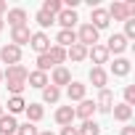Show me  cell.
Returning a JSON list of instances; mask_svg holds the SVG:
<instances>
[{
	"instance_id": "8d00e7d4",
	"label": "cell",
	"mask_w": 135,
	"mask_h": 135,
	"mask_svg": "<svg viewBox=\"0 0 135 135\" xmlns=\"http://www.w3.org/2000/svg\"><path fill=\"white\" fill-rule=\"evenodd\" d=\"M119 135H135V127H132V124H124V127H122V132H119Z\"/></svg>"
},
{
	"instance_id": "3957f363",
	"label": "cell",
	"mask_w": 135,
	"mask_h": 135,
	"mask_svg": "<svg viewBox=\"0 0 135 135\" xmlns=\"http://www.w3.org/2000/svg\"><path fill=\"white\" fill-rule=\"evenodd\" d=\"M0 61H3V64H8V66L21 64V48H16V45L6 42L3 48H0Z\"/></svg>"
},
{
	"instance_id": "74e56055",
	"label": "cell",
	"mask_w": 135,
	"mask_h": 135,
	"mask_svg": "<svg viewBox=\"0 0 135 135\" xmlns=\"http://www.w3.org/2000/svg\"><path fill=\"white\" fill-rule=\"evenodd\" d=\"M8 13V3H6V0H0V16H6Z\"/></svg>"
},
{
	"instance_id": "ac0fdd59",
	"label": "cell",
	"mask_w": 135,
	"mask_h": 135,
	"mask_svg": "<svg viewBox=\"0 0 135 135\" xmlns=\"http://www.w3.org/2000/svg\"><path fill=\"white\" fill-rule=\"evenodd\" d=\"M77 42V32L74 29H58V35H56V45L58 48H72Z\"/></svg>"
},
{
	"instance_id": "1f68e13d",
	"label": "cell",
	"mask_w": 135,
	"mask_h": 135,
	"mask_svg": "<svg viewBox=\"0 0 135 135\" xmlns=\"http://www.w3.org/2000/svg\"><path fill=\"white\" fill-rule=\"evenodd\" d=\"M37 132H40V130H37L32 122H24V124L16 127V135H37Z\"/></svg>"
},
{
	"instance_id": "e575fe53",
	"label": "cell",
	"mask_w": 135,
	"mask_h": 135,
	"mask_svg": "<svg viewBox=\"0 0 135 135\" xmlns=\"http://www.w3.org/2000/svg\"><path fill=\"white\" fill-rule=\"evenodd\" d=\"M124 103H127L130 109L135 106V85H127V88H124Z\"/></svg>"
},
{
	"instance_id": "4dcf8cb0",
	"label": "cell",
	"mask_w": 135,
	"mask_h": 135,
	"mask_svg": "<svg viewBox=\"0 0 135 135\" xmlns=\"http://www.w3.org/2000/svg\"><path fill=\"white\" fill-rule=\"evenodd\" d=\"M35 21L40 24V29H48L50 24H56V16H50V13H45V11H37V13H35Z\"/></svg>"
},
{
	"instance_id": "ba28073f",
	"label": "cell",
	"mask_w": 135,
	"mask_h": 135,
	"mask_svg": "<svg viewBox=\"0 0 135 135\" xmlns=\"http://www.w3.org/2000/svg\"><path fill=\"white\" fill-rule=\"evenodd\" d=\"M53 119H56V124H61V127H69V124H74V106H58L56 109V114H53Z\"/></svg>"
},
{
	"instance_id": "8992f818",
	"label": "cell",
	"mask_w": 135,
	"mask_h": 135,
	"mask_svg": "<svg viewBox=\"0 0 135 135\" xmlns=\"http://www.w3.org/2000/svg\"><path fill=\"white\" fill-rule=\"evenodd\" d=\"M106 13H109V19H114V21H127V19H130V11H127V3H124V0H114V3L106 8Z\"/></svg>"
},
{
	"instance_id": "d4e9b609",
	"label": "cell",
	"mask_w": 135,
	"mask_h": 135,
	"mask_svg": "<svg viewBox=\"0 0 135 135\" xmlns=\"http://www.w3.org/2000/svg\"><path fill=\"white\" fill-rule=\"evenodd\" d=\"M24 109H27V101H24L21 95H11V98H8V114H11V117L21 114Z\"/></svg>"
},
{
	"instance_id": "ffe728a7",
	"label": "cell",
	"mask_w": 135,
	"mask_h": 135,
	"mask_svg": "<svg viewBox=\"0 0 135 135\" xmlns=\"http://www.w3.org/2000/svg\"><path fill=\"white\" fill-rule=\"evenodd\" d=\"M111 114H114V119H117V122H122V124H127V122L132 119V109H130L127 103H114Z\"/></svg>"
},
{
	"instance_id": "4316f807",
	"label": "cell",
	"mask_w": 135,
	"mask_h": 135,
	"mask_svg": "<svg viewBox=\"0 0 135 135\" xmlns=\"http://www.w3.org/2000/svg\"><path fill=\"white\" fill-rule=\"evenodd\" d=\"M42 101H45V103H58V101H61V90L48 82V85L42 88Z\"/></svg>"
},
{
	"instance_id": "f546056e",
	"label": "cell",
	"mask_w": 135,
	"mask_h": 135,
	"mask_svg": "<svg viewBox=\"0 0 135 135\" xmlns=\"http://www.w3.org/2000/svg\"><path fill=\"white\" fill-rule=\"evenodd\" d=\"M50 69H56V64L50 61L48 53H40V56H37V72H45V74H48Z\"/></svg>"
},
{
	"instance_id": "b9f144b4",
	"label": "cell",
	"mask_w": 135,
	"mask_h": 135,
	"mask_svg": "<svg viewBox=\"0 0 135 135\" xmlns=\"http://www.w3.org/2000/svg\"><path fill=\"white\" fill-rule=\"evenodd\" d=\"M0 82H3V72H0Z\"/></svg>"
},
{
	"instance_id": "4fadbf2b",
	"label": "cell",
	"mask_w": 135,
	"mask_h": 135,
	"mask_svg": "<svg viewBox=\"0 0 135 135\" xmlns=\"http://www.w3.org/2000/svg\"><path fill=\"white\" fill-rule=\"evenodd\" d=\"M93 114H95V101H90V98H82L80 106H74V117H80L82 122L93 119Z\"/></svg>"
},
{
	"instance_id": "83f0119b",
	"label": "cell",
	"mask_w": 135,
	"mask_h": 135,
	"mask_svg": "<svg viewBox=\"0 0 135 135\" xmlns=\"http://www.w3.org/2000/svg\"><path fill=\"white\" fill-rule=\"evenodd\" d=\"M40 11H45V13H50V16H58V13L64 11V3H61V0H45Z\"/></svg>"
},
{
	"instance_id": "6da1fadb",
	"label": "cell",
	"mask_w": 135,
	"mask_h": 135,
	"mask_svg": "<svg viewBox=\"0 0 135 135\" xmlns=\"http://www.w3.org/2000/svg\"><path fill=\"white\" fill-rule=\"evenodd\" d=\"M77 42L85 45V48L98 45V29L90 27V24H80V29H77Z\"/></svg>"
},
{
	"instance_id": "5b68a950",
	"label": "cell",
	"mask_w": 135,
	"mask_h": 135,
	"mask_svg": "<svg viewBox=\"0 0 135 135\" xmlns=\"http://www.w3.org/2000/svg\"><path fill=\"white\" fill-rule=\"evenodd\" d=\"M88 24L95 27V29L101 32V29H106V27L111 24V19H109L106 8H98V6H95V8H90V21H88Z\"/></svg>"
},
{
	"instance_id": "e0dca14e",
	"label": "cell",
	"mask_w": 135,
	"mask_h": 135,
	"mask_svg": "<svg viewBox=\"0 0 135 135\" xmlns=\"http://www.w3.org/2000/svg\"><path fill=\"white\" fill-rule=\"evenodd\" d=\"M77 21H80V19H77V11H69V8H64V11L56 16V24H61V29H74Z\"/></svg>"
},
{
	"instance_id": "f35d334b",
	"label": "cell",
	"mask_w": 135,
	"mask_h": 135,
	"mask_svg": "<svg viewBox=\"0 0 135 135\" xmlns=\"http://www.w3.org/2000/svg\"><path fill=\"white\" fill-rule=\"evenodd\" d=\"M37 135H56V132H50V130H42V132H37Z\"/></svg>"
},
{
	"instance_id": "d590c367",
	"label": "cell",
	"mask_w": 135,
	"mask_h": 135,
	"mask_svg": "<svg viewBox=\"0 0 135 135\" xmlns=\"http://www.w3.org/2000/svg\"><path fill=\"white\" fill-rule=\"evenodd\" d=\"M61 135H80V130L74 124H69V127H61Z\"/></svg>"
},
{
	"instance_id": "484cf974",
	"label": "cell",
	"mask_w": 135,
	"mask_h": 135,
	"mask_svg": "<svg viewBox=\"0 0 135 135\" xmlns=\"http://www.w3.org/2000/svg\"><path fill=\"white\" fill-rule=\"evenodd\" d=\"M48 56H50V61H53L56 66H64V61H66V48L50 45V48H48Z\"/></svg>"
},
{
	"instance_id": "836d02e7",
	"label": "cell",
	"mask_w": 135,
	"mask_h": 135,
	"mask_svg": "<svg viewBox=\"0 0 135 135\" xmlns=\"http://www.w3.org/2000/svg\"><path fill=\"white\" fill-rule=\"evenodd\" d=\"M124 40H135V19L124 21Z\"/></svg>"
},
{
	"instance_id": "7c38bea8",
	"label": "cell",
	"mask_w": 135,
	"mask_h": 135,
	"mask_svg": "<svg viewBox=\"0 0 135 135\" xmlns=\"http://www.w3.org/2000/svg\"><path fill=\"white\" fill-rule=\"evenodd\" d=\"M103 48L109 50V56H111V53H114V56H122V53L127 50V40H124V35H111Z\"/></svg>"
},
{
	"instance_id": "f1b7e54d",
	"label": "cell",
	"mask_w": 135,
	"mask_h": 135,
	"mask_svg": "<svg viewBox=\"0 0 135 135\" xmlns=\"http://www.w3.org/2000/svg\"><path fill=\"white\" fill-rule=\"evenodd\" d=\"M77 130H80V135H101V124L93 122V119L82 122V127H77Z\"/></svg>"
},
{
	"instance_id": "5bb4252c",
	"label": "cell",
	"mask_w": 135,
	"mask_h": 135,
	"mask_svg": "<svg viewBox=\"0 0 135 135\" xmlns=\"http://www.w3.org/2000/svg\"><path fill=\"white\" fill-rule=\"evenodd\" d=\"M88 58L95 64V66H103V64H109V50L103 48V45H93V48H88Z\"/></svg>"
},
{
	"instance_id": "d6986e66",
	"label": "cell",
	"mask_w": 135,
	"mask_h": 135,
	"mask_svg": "<svg viewBox=\"0 0 135 135\" xmlns=\"http://www.w3.org/2000/svg\"><path fill=\"white\" fill-rule=\"evenodd\" d=\"M24 114H27V122H32V124H37L42 117H45V109H42V103H27V109H24Z\"/></svg>"
},
{
	"instance_id": "ab89813d",
	"label": "cell",
	"mask_w": 135,
	"mask_h": 135,
	"mask_svg": "<svg viewBox=\"0 0 135 135\" xmlns=\"http://www.w3.org/2000/svg\"><path fill=\"white\" fill-rule=\"evenodd\" d=\"M3 27H6V21H3V16H0V32H3Z\"/></svg>"
},
{
	"instance_id": "44dd1931",
	"label": "cell",
	"mask_w": 135,
	"mask_h": 135,
	"mask_svg": "<svg viewBox=\"0 0 135 135\" xmlns=\"http://www.w3.org/2000/svg\"><path fill=\"white\" fill-rule=\"evenodd\" d=\"M130 69H132V64H130L127 58H122V56L114 58V64H111V74H114V77H127Z\"/></svg>"
},
{
	"instance_id": "30bf717a",
	"label": "cell",
	"mask_w": 135,
	"mask_h": 135,
	"mask_svg": "<svg viewBox=\"0 0 135 135\" xmlns=\"http://www.w3.org/2000/svg\"><path fill=\"white\" fill-rule=\"evenodd\" d=\"M27 74H29L27 66L13 64V66H8V69L3 72V80H11V82H27Z\"/></svg>"
},
{
	"instance_id": "60d3db41",
	"label": "cell",
	"mask_w": 135,
	"mask_h": 135,
	"mask_svg": "<svg viewBox=\"0 0 135 135\" xmlns=\"http://www.w3.org/2000/svg\"><path fill=\"white\" fill-rule=\"evenodd\" d=\"M3 114H6V109H3V103H0V117H3Z\"/></svg>"
},
{
	"instance_id": "52a82bcc",
	"label": "cell",
	"mask_w": 135,
	"mask_h": 135,
	"mask_svg": "<svg viewBox=\"0 0 135 135\" xmlns=\"http://www.w3.org/2000/svg\"><path fill=\"white\" fill-rule=\"evenodd\" d=\"M29 48L40 56V53H48V48H50V37L45 35V32H32V37H29Z\"/></svg>"
},
{
	"instance_id": "2e32d148",
	"label": "cell",
	"mask_w": 135,
	"mask_h": 135,
	"mask_svg": "<svg viewBox=\"0 0 135 135\" xmlns=\"http://www.w3.org/2000/svg\"><path fill=\"white\" fill-rule=\"evenodd\" d=\"M29 37H32L29 24H27V27H16V29H11V45H16V48L27 45V42H29Z\"/></svg>"
},
{
	"instance_id": "9c48e42d",
	"label": "cell",
	"mask_w": 135,
	"mask_h": 135,
	"mask_svg": "<svg viewBox=\"0 0 135 135\" xmlns=\"http://www.w3.org/2000/svg\"><path fill=\"white\" fill-rule=\"evenodd\" d=\"M27 11L24 8H8V13H6V19L3 21H8L11 24V29H16V27H27Z\"/></svg>"
},
{
	"instance_id": "277c9868",
	"label": "cell",
	"mask_w": 135,
	"mask_h": 135,
	"mask_svg": "<svg viewBox=\"0 0 135 135\" xmlns=\"http://www.w3.org/2000/svg\"><path fill=\"white\" fill-rule=\"evenodd\" d=\"M48 82L61 90V85H69V82H72V72L66 69V66H56V69L50 72V77H48Z\"/></svg>"
},
{
	"instance_id": "cb8c5ba5",
	"label": "cell",
	"mask_w": 135,
	"mask_h": 135,
	"mask_svg": "<svg viewBox=\"0 0 135 135\" xmlns=\"http://www.w3.org/2000/svg\"><path fill=\"white\" fill-rule=\"evenodd\" d=\"M27 82H29V88H37V90H42V88L48 85V74L35 69V72H29V74H27Z\"/></svg>"
},
{
	"instance_id": "603a6c76",
	"label": "cell",
	"mask_w": 135,
	"mask_h": 135,
	"mask_svg": "<svg viewBox=\"0 0 135 135\" xmlns=\"http://www.w3.org/2000/svg\"><path fill=\"white\" fill-rule=\"evenodd\" d=\"M66 58L74 61V64H80V61H85V58H88V48H85V45H80V42H74L72 48H66Z\"/></svg>"
},
{
	"instance_id": "7402d4cb",
	"label": "cell",
	"mask_w": 135,
	"mask_h": 135,
	"mask_svg": "<svg viewBox=\"0 0 135 135\" xmlns=\"http://www.w3.org/2000/svg\"><path fill=\"white\" fill-rule=\"evenodd\" d=\"M16 127H19L16 117H11V114L0 117V135H16Z\"/></svg>"
},
{
	"instance_id": "9a60e30c",
	"label": "cell",
	"mask_w": 135,
	"mask_h": 135,
	"mask_svg": "<svg viewBox=\"0 0 135 135\" xmlns=\"http://www.w3.org/2000/svg\"><path fill=\"white\" fill-rule=\"evenodd\" d=\"M85 93H88V85H82V82H77V80H72L69 85H66V98L69 101H82L85 98Z\"/></svg>"
},
{
	"instance_id": "8fae6325",
	"label": "cell",
	"mask_w": 135,
	"mask_h": 135,
	"mask_svg": "<svg viewBox=\"0 0 135 135\" xmlns=\"http://www.w3.org/2000/svg\"><path fill=\"white\" fill-rule=\"evenodd\" d=\"M88 80L93 82V88L103 90V88L109 85V72L103 69V66H93V69H90V74H88Z\"/></svg>"
},
{
	"instance_id": "7a4b0ae2",
	"label": "cell",
	"mask_w": 135,
	"mask_h": 135,
	"mask_svg": "<svg viewBox=\"0 0 135 135\" xmlns=\"http://www.w3.org/2000/svg\"><path fill=\"white\" fill-rule=\"evenodd\" d=\"M111 109H114V93H111L109 88L98 90V98H95V111H101V114H111Z\"/></svg>"
},
{
	"instance_id": "d6a6232c",
	"label": "cell",
	"mask_w": 135,
	"mask_h": 135,
	"mask_svg": "<svg viewBox=\"0 0 135 135\" xmlns=\"http://www.w3.org/2000/svg\"><path fill=\"white\" fill-rule=\"evenodd\" d=\"M6 82H8L6 88H8V93H11V95H21V93H24V88H27V82H11V80H6Z\"/></svg>"
}]
</instances>
